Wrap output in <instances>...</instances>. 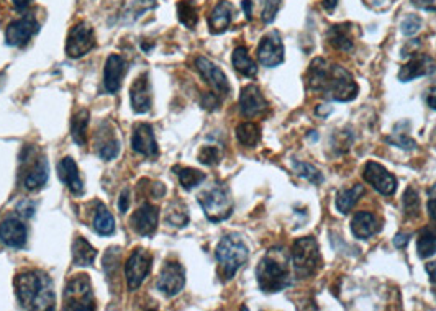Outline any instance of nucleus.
Segmentation results:
<instances>
[{
  "label": "nucleus",
  "mask_w": 436,
  "mask_h": 311,
  "mask_svg": "<svg viewBox=\"0 0 436 311\" xmlns=\"http://www.w3.org/2000/svg\"><path fill=\"white\" fill-rule=\"evenodd\" d=\"M174 171L176 174L179 175L181 185L184 187L185 190H192L205 180L204 172L192 169V167H174Z\"/></svg>",
  "instance_id": "35"
},
{
  "label": "nucleus",
  "mask_w": 436,
  "mask_h": 311,
  "mask_svg": "<svg viewBox=\"0 0 436 311\" xmlns=\"http://www.w3.org/2000/svg\"><path fill=\"white\" fill-rule=\"evenodd\" d=\"M416 251H419L420 259H428V257L436 254V236L428 226L420 233L419 239H416Z\"/></svg>",
  "instance_id": "34"
},
{
  "label": "nucleus",
  "mask_w": 436,
  "mask_h": 311,
  "mask_svg": "<svg viewBox=\"0 0 436 311\" xmlns=\"http://www.w3.org/2000/svg\"><path fill=\"white\" fill-rule=\"evenodd\" d=\"M64 308L74 311L95 310L92 284L85 274L76 275L68 282L64 289Z\"/></svg>",
  "instance_id": "7"
},
{
  "label": "nucleus",
  "mask_w": 436,
  "mask_h": 311,
  "mask_svg": "<svg viewBox=\"0 0 436 311\" xmlns=\"http://www.w3.org/2000/svg\"><path fill=\"white\" fill-rule=\"evenodd\" d=\"M232 61H233L234 69H237L239 74H243L244 78H255V75L258 74L256 62L253 61V57L249 56V52L244 46H239L233 51Z\"/></svg>",
  "instance_id": "29"
},
{
  "label": "nucleus",
  "mask_w": 436,
  "mask_h": 311,
  "mask_svg": "<svg viewBox=\"0 0 436 311\" xmlns=\"http://www.w3.org/2000/svg\"><path fill=\"white\" fill-rule=\"evenodd\" d=\"M128 208H130V189H123L118 198V210L122 213H127Z\"/></svg>",
  "instance_id": "46"
},
{
  "label": "nucleus",
  "mask_w": 436,
  "mask_h": 311,
  "mask_svg": "<svg viewBox=\"0 0 436 311\" xmlns=\"http://www.w3.org/2000/svg\"><path fill=\"white\" fill-rule=\"evenodd\" d=\"M409 238H410L409 234H404V233L397 234V236L394 238V246L399 249H404L407 244H409Z\"/></svg>",
  "instance_id": "50"
},
{
  "label": "nucleus",
  "mask_w": 436,
  "mask_h": 311,
  "mask_svg": "<svg viewBox=\"0 0 436 311\" xmlns=\"http://www.w3.org/2000/svg\"><path fill=\"white\" fill-rule=\"evenodd\" d=\"M153 264V257L146 249L138 247L132 252L130 259L125 264V277H127V285L130 290H138L143 282L150 274Z\"/></svg>",
  "instance_id": "8"
},
{
  "label": "nucleus",
  "mask_w": 436,
  "mask_h": 311,
  "mask_svg": "<svg viewBox=\"0 0 436 311\" xmlns=\"http://www.w3.org/2000/svg\"><path fill=\"white\" fill-rule=\"evenodd\" d=\"M234 8L227 0H220L215 6V8L209 17V28L213 35H220V33L227 31L228 27L232 25Z\"/></svg>",
  "instance_id": "25"
},
{
  "label": "nucleus",
  "mask_w": 436,
  "mask_h": 311,
  "mask_svg": "<svg viewBox=\"0 0 436 311\" xmlns=\"http://www.w3.org/2000/svg\"><path fill=\"white\" fill-rule=\"evenodd\" d=\"M237 138L244 147H255L261 140L260 124L253 122H244L237 126Z\"/></svg>",
  "instance_id": "31"
},
{
  "label": "nucleus",
  "mask_w": 436,
  "mask_h": 311,
  "mask_svg": "<svg viewBox=\"0 0 436 311\" xmlns=\"http://www.w3.org/2000/svg\"><path fill=\"white\" fill-rule=\"evenodd\" d=\"M351 25L349 23H339V25L330 27L327 31V40L335 50L349 51L353 48V36H351Z\"/></svg>",
  "instance_id": "26"
},
{
  "label": "nucleus",
  "mask_w": 436,
  "mask_h": 311,
  "mask_svg": "<svg viewBox=\"0 0 436 311\" xmlns=\"http://www.w3.org/2000/svg\"><path fill=\"white\" fill-rule=\"evenodd\" d=\"M130 100L132 108L136 113H148L153 105V95H151V85L148 80V75H140L135 82H133L130 89Z\"/></svg>",
  "instance_id": "22"
},
{
  "label": "nucleus",
  "mask_w": 436,
  "mask_h": 311,
  "mask_svg": "<svg viewBox=\"0 0 436 311\" xmlns=\"http://www.w3.org/2000/svg\"><path fill=\"white\" fill-rule=\"evenodd\" d=\"M0 241L7 247L22 249L27 244V226L20 218L8 217L0 223Z\"/></svg>",
  "instance_id": "18"
},
{
  "label": "nucleus",
  "mask_w": 436,
  "mask_h": 311,
  "mask_svg": "<svg viewBox=\"0 0 436 311\" xmlns=\"http://www.w3.org/2000/svg\"><path fill=\"white\" fill-rule=\"evenodd\" d=\"M292 166H294V171L299 174L300 177H304L305 180L311 182V184L318 185L323 182V175L322 172H320L317 167L309 164V162H302V161H294L292 162Z\"/></svg>",
  "instance_id": "38"
},
{
  "label": "nucleus",
  "mask_w": 436,
  "mask_h": 311,
  "mask_svg": "<svg viewBox=\"0 0 436 311\" xmlns=\"http://www.w3.org/2000/svg\"><path fill=\"white\" fill-rule=\"evenodd\" d=\"M17 212L20 213L22 217L30 218V217H33V213H35V203H31V202H28V200H25V202H22L20 205H18Z\"/></svg>",
  "instance_id": "47"
},
{
  "label": "nucleus",
  "mask_w": 436,
  "mask_h": 311,
  "mask_svg": "<svg viewBox=\"0 0 436 311\" xmlns=\"http://www.w3.org/2000/svg\"><path fill=\"white\" fill-rule=\"evenodd\" d=\"M15 294L23 308L52 310L55 308V290L52 282L45 272L28 270L17 275Z\"/></svg>",
  "instance_id": "3"
},
{
  "label": "nucleus",
  "mask_w": 436,
  "mask_h": 311,
  "mask_svg": "<svg viewBox=\"0 0 436 311\" xmlns=\"http://www.w3.org/2000/svg\"><path fill=\"white\" fill-rule=\"evenodd\" d=\"M166 222L172 224V226L182 228L189 223V215H187V210L182 203L174 202L167 207L166 212Z\"/></svg>",
  "instance_id": "36"
},
{
  "label": "nucleus",
  "mask_w": 436,
  "mask_h": 311,
  "mask_svg": "<svg viewBox=\"0 0 436 311\" xmlns=\"http://www.w3.org/2000/svg\"><path fill=\"white\" fill-rule=\"evenodd\" d=\"M267 110V102L265 95L260 90V87L255 84H249L243 87L241 94H239V112L243 117L255 118L260 117Z\"/></svg>",
  "instance_id": "16"
},
{
  "label": "nucleus",
  "mask_w": 436,
  "mask_h": 311,
  "mask_svg": "<svg viewBox=\"0 0 436 311\" xmlns=\"http://www.w3.org/2000/svg\"><path fill=\"white\" fill-rule=\"evenodd\" d=\"M185 285V270L179 262H166L157 277L156 289L166 296L179 295Z\"/></svg>",
  "instance_id": "10"
},
{
  "label": "nucleus",
  "mask_w": 436,
  "mask_h": 311,
  "mask_svg": "<svg viewBox=\"0 0 436 311\" xmlns=\"http://www.w3.org/2000/svg\"><path fill=\"white\" fill-rule=\"evenodd\" d=\"M322 3H323L325 10L333 12L335 8H337V6H338V0H322Z\"/></svg>",
  "instance_id": "54"
},
{
  "label": "nucleus",
  "mask_w": 436,
  "mask_h": 311,
  "mask_svg": "<svg viewBox=\"0 0 436 311\" xmlns=\"http://www.w3.org/2000/svg\"><path fill=\"white\" fill-rule=\"evenodd\" d=\"M132 147L138 154L146 157H156L157 156V143L153 133V128L150 124L141 123L138 124L133 131L132 136Z\"/></svg>",
  "instance_id": "20"
},
{
  "label": "nucleus",
  "mask_w": 436,
  "mask_h": 311,
  "mask_svg": "<svg viewBox=\"0 0 436 311\" xmlns=\"http://www.w3.org/2000/svg\"><path fill=\"white\" fill-rule=\"evenodd\" d=\"M290 262L294 266V274L299 279H309L317 274L322 266L317 239L311 236L297 239L290 251Z\"/></svg>",
  "instance_id": "5"
},
{
  "label": "nucleus",
  "mask_w": 436,
  "mask_h": 311,
  "mask_svg": "<svg viewBox=\"0 0 436 311\" xmlns=\"http://www.w3.org/2000/svg\"><path fill=\"white\" fill-rule=\"evenodd\" d=\"M50 177V166H48V159L45 156L33 154L28 151L25 154V172H23V185L28 190L41 189L48 182Z\"/></svg>",
  "instance_id": "12"
},
{
  "label": "nucleus",
  "mask_w": 436,
  "mask_h": 311,
  "mask_svg": "<svg viewBox=\"0 0 436 311\" xmlns=\"http://www.w3.org/2000/svg\"><path fill=\"white\" fill-rule=\"evenodd\" d=\"M425 102L430 108L436 110V87L428 89V92H426V95H425Z\"/></svg>",
  "instance_id": "49"
},
{
  "label": "nucleus",
  "mask_w": 436,
  "mask_h": 311,
  "mask_svg": "<svg viewBox=\"0 0 436 311\" xmlns=\"http://www.w3.org/2000/svg\"><path fill=\"white\" fill-rule=\"evenodd\" d=\"M202 107L207 110H217L220 107V97L218 94H205L202 97Z\"/></svg>",
  "instance_id": "45"
},
{
  "label": "nucleus",
  "mask_w": 436,
  "mask_h": 311,
  "mask_svg": "<svg viewBox=\"0 0 436 311\" xmlns=\"http://www.w3.org/2000/svg\"><path fill=\"white\" fill-rule=\"evenodd\" d=\"M256 279L265 294H277L292 285L290 254L282 246L272 247L256 267Z\"/></svg>",
  "instance_id": "2"
},
{
  "label": "nucleus",
  "mask_w": 436,
  "mask_h": 311,
  "mask_svg": "<svg viewBox=\"0 0 436 311\" xmlns=\"http://www.w3.org/2000/svg\"><path fill=\"white\" fill-rule=\"evenodd\" d=\"M404 213L407 218L414 219L420 217V197L419 192L414 189V187H409L404 194Z\"/></svg>",
  "instance_id": "37"
},
{
  "label": "nucleus",
  "mask_w": 436,
  "mask_h": 311,
  "mask_svg": "<svg viewBox=\"0 0 436 311\" xmlns=\"http://www.w3.org/2000/svg\"><path fill=\"white\" fill-rule=\"evenodd\" d=\"M13 6H15V8H18V10H25L27 7L31 6L33 0H12Z\"/></svg>",
  "instance_id": "53"
},
{
  "label": "nucleus",
  "mask_w": 436,
  "mask_h": 311,
  "mask_svg": "<svg viewBox=\"0 0 436 311\" xmlns=\"http://www.w3.org/2000/svg\"><path fill=\"white\" fill-rule=\"evenodd\" d=\"M215 257H217L220 264L223 279L232 280L234 274L246 264L249 251L238 234H227V236L220 239L217 251H215Z\"/></svg>",
  "instance_id": "4"
},
{
  "label": "nucleus",
  "mask_w": 436,
  "mask_h": 311,
  "mask_svg": "<svg viewBox=\"0 0 436 311\" xmlns=\"http://www.w3.org/2000/svg\"><path fill=\"white\" fill-rule=\"evenodd\" d=\"M433 69L435 64L430 56L415 52V55H412L410 61L402 66L399 73V80L400 82H410V80H414L416 78H423V75L430 74Z\"/></svg>",
  "instance_id": "21"
},
{
  "label": "nucleus",
  "mask_w": 436,
  "mask_h": 311,
  "mask_svg": "<svg viewBox=\"0 0 436 311\" xmlns=\"http://www.w3.org/2000/svg\"><path fill=\"white\" fill-rule=\"evenodd\" d=\"M258 59L265 68H276L284 61V45L277 31H269L261 38L258 46Z\"/></svg>",
  "instance_id": "13"
},
{
  "label": "nucleus",
  "mask_w": 436,
  "mask_h": 311,
  "mask_svg": "<svg viewBox=\"0 0 436 311\" xmlns=\"http://www.w3.org/2000/svg\"><path fill=\"white\" fill-rule=\"evenodd\" d=\"M199 161L205 166H217L222 161V152L217 146H204L199 152Z\"/></svg>",
  "instance_id": "40"
},
{
  "label": "nucleus",
  "mask_w": 436,
  "mask_h": 311,
  "mask_svg": "<svg viewBox=\"0 0 436 311\" xmlns=\"http://www.w3.org/2000/svg\"><path fill=\"white\" fill-rule=\"evenodd\" d=\"M199 203L202 207L209 222L220 223L232 217L233 198L228 187L223 184H215L210 189L199 194Z\"/></svg>",
  "instance_id": "6"
},
{
  "label": "nucleus",
  "mask_w": 436,
  "mask_h": 311,
  "mask_svg": "<svg viewBox=\"0 0 436 311\" xmlns=\"http://www.w3.org/2000/svg\"><path fill=\"white\" fill-rule=\"evenodd\" d=\"M57 175H59L62 184L68 187L74 195H83L84 184L83 179H80L79 167L73 157H64V159L59 161V164H57Z\"/></svg>",
  "instance_id": "23"
},
{
  "label": "nucleus",
  "mask_w": 436,
  "mask_h": 311,
  "mask_svg": "<svg viewBox=\"0 0 436 311\" xmlns=\"http://www.w3.org/2000/svg\"><path fill=\"white\" fill-rule=\"evenodd\" d=\"M363 177L367 184L372 185L374 190H377L381 195H394L397 189V179L391 174L389 171L386 169L384 166H381L379 162L369 161L366 166H364Z\"/></svg>",
  "instance_id": "11"
},
{
  "label": "nucleus",
  "mask_w": 436,
  "mask_h": 311,
  "mask_svg": "<svg viewBox=\"0 0 436 311\" xmlns=\"http://www.w3.org/2000/svg\"><path fill=\"white\" fill-rule=\"evenodd\" d=\"M90 115L85 108L79 110L73 117V123H71V135L78 146L87 145V128H89Z\"/></svg>",
  "instance_id": "30"
},
{
  "label": "nucleus",
  "mask_w": 436,
  "mask_h": 311,
  "mask_svg": "<svg viewBox=\"0 0 436 311\" xmlns=\"http://www.w3.org/2000/svg\"><path fill=\"white\" fill-rule=\"evenodd\" d=\"M241 7L244 13H246V18L248 20H251L253 18V7H251V0H243L241 2Z\"/></svg>",
  "instance_id": "52"
},
{
  "label": "nucleus",
  "mask_w": 436,
  "mask_h": 311,
  "mask_svg": "<svg viewBox=\"0 0 436 311\" xmlns=\"http://www.w3.org/2000/svg\"><path fill=\"white\" fill-rule=\"evenodd\" d=\"M177 17H179V22L185 28L194 30L199 22V10L194 6L192 0H182V2L177 3Z\"/></svg>",
  "instance_id": "33"
},
{
  "label": "nucleus",
  "mask_w": 436,
  "mask_h": 311,
  "mask_svg": "<svg viewBox=\"0 0 436 311\" xmlns=\"http://www.w3.org/2000/svg\"><path fill=\"white\" fill-rule=\"evenodd\" d=\"M95 257H97V251L90 244L87 239L83 236H78L73 243V261L74 266L79 267H89L94 264Z\"/></svg>",
  "instance_id": "27"
},
{
  "label": "nucleus",
  "mask_w": 436,
  "mask_h": 311,
  "mask_svg": "<svg viewBox=\"0 0 436 311\" xmlns=\"http://www.w3.org/2000/svg\"><path fill=\"white\" fill-rule=\"evenodd\" d=\"M307 87L322 97L335 102H351L358 97V84L353 75L338 64H330L323 57H315L310 62L305 75Z\"/></svg>",
  "instance_id": "1"
},
{
  "label": "nucleus",
  "mask_w": 436,
  "mask_h": 311,
  "mask_svg": "<svg viewBox=\"0 0 436 311\" xmlns=\"http://www.w3.org/2000/svg\"><path fill=\"white\" fill-rule=\"evenodd\" d=\"M426 210H428L430 218L436 222V184L430 187L428 190V202H426Z\"/></svg>",
  "instance_id": "44"
},
{
  "label": "nucleus",
  "mask_w": 436,
  "mask_h": 311,
  "mask_svg": "<svg viewBox=\"0 0 436 311\" xmlns=\"http://www.w3.org/2000/svg\"><path fill=\"white\" fill-rule=\"evenodd\" d=\"M120 152V143L118 140H108L105 141L102 146L99 147V156L102 157L104 161H112L118 156Z\"/></svg>",
  "instance_id": "43"
},
{
  "label": "nucleus",
  "mask_w": 436,
  "mask_h": 311,
  "mask_svg": "<svg viewBox=\"0 0 436 311\" xmlns=\"http://www.w3.org/2000/svg\"><path fill=\"white\" fill-rule=\"evenodd\" d=\"M428 228L431 229V231H433V234L436 236V224H431V226H428Z\"/></svg>",
  "instance_id": "55"
},
{
  "label": "nucleus",
  "mask_w": 436,
  "mask_h": 311,
  "mask_svg": "<svg viewBox=\"0 0 436 311\" xmlns=\"http://www.w3.org/2000/svg\"><path fill=\"white\" fill-rule=\"evenodd\" d=\"M364 195V187L363 185H353L349 189H342L337 195V200H335V205H337V210L339 213L346 215L351 212L354 208V205L358 203V200Z\"/></svg>",
  "instance_id": "28"
},
{
  "label": "nucleus",
  "mask_w": 436,
  "mask_h": 311,
  "mask_svg": "<svg viewBox=\"0 0 436 311\" xmlns=\"http://www.w3.org/2000/svg\"><path fill=\"white\" fill-rule=\"evenodd\" d=\"M95 46L94 28L87 22H80L71 28L68 41H66V52L73 59L83 57Z\"/></svg>",
  "instance_id": "9"
},
{
  "label": "nucleus",
  "mask_w": 436,
  "mask_h": 311,
  "mask_svg": "<svg viewBox=\"0 0 436 311\" xmlns=\"http://www.w3.org/2000/svg\"><path fill=\"white\" fill-rule=\"evenodd\" d=\"M38 30H40V25H38L36 18L33 15H27L20 20L12 22L6 31L7 45L15 48L27 45L30 38L36 35Z\"/></svg>",
  "instance_id": "15"
},
{
  "label": "nucleus",
  "mask_w": 436,
  "mask_h": 311,
  "mask_svg": "<svg viewBox=\"0 0 436 311\" xmlns=\"http://www.w3.org/2000/svg\"><path fill=\"white\" fill-rule=\"evenodd\" d=\"M382 224L371 212H358L351 219V231L358 239H369L381 231Z\"/></svg>",
  "instance_id": "24"
},
{
  "label": "nucleus",
  "mask_w": 436,
  "mask_h": 311,
  "mask_svg": "<svg viewBox=\"0 0 436 311\" xmlns=\"http://www.w3.org/2000/svg\"><path fill=\"white\" fill-rule=\"evenodd\" d=\"M281 8V0H262L261 18L265 23H272Z\"/></svg>",
  "instance_id": "41"
},
{
  "label": "nucleus",
  "mask_w": 436,
  "mask_h": 311,
  "mask_svg": "<svg viewBox=\"0 0 436 311\" xmlns=\"http://www.w3.org/2000/svg\"><path fill=\"white\" fill-rule=\"evenodd\" d=\"M386 141L389 143V145L392 146H397V147H402V150L405 151H410V150H415L416 147V143L412 140V138L407 135V131H400V128L397 126L395 131L392 133L391 136L386 138Z\"/></svg>",
  "instance_id": "39"
},
{
  "label": "nucleus",
  "mask_w": 436,
  "mask_h": 311,
  "mask_svg": "<svg viewBox=\"0 0 436 311\" xmlns=\"http://www.w3.org/2000/svg\"><path fill=\"white\" fill-rule=\"evenodd\" d=\"M92 226L95 229V233L100 234V236H110V234L115 233V219L112 217V213L107 210V207L99 205L97 213H95L94 217Z\"/></svg>",
  "instance_id": "32"
},
{
  "label": "nucleus",
  "mask_w": 436,
  "mask_h": 311,
  "mask_svg": "<svg viewBox=\"0 0 436 311\" xmlns=\"http://www.w3.org/2000/svg\"><path fill=\"white\" fill-rule=\"evenodd\" d=\"M157 219H160V210L151 203H143L135 213L132 215L130 224L140 236L150 238L156 233Z\"/></svg>",
  "instance_id": "17"
},
{
  "label": "nucleus",
  "mask_w": 436,
  "mask_h": 311,
  "mask_svg": "<svg viewBox=\"0 0 436 311\" xmlns=\"http://www.w3.org/2000/svg\"><path fill=\"white\" fill-rule=\"evenodd\" d=\"M421 28V18L419 15H409L404 18V22L400 23V31L405 36H414L415 33H419Z\"/></svg>",
  "instance_id": "42"
},
{
  "label": "nucleus",
  "mask_w": 436,
  "mask_h": 311,
  "mask_svg": "<svg viewBox=\"0 0 436 311\" xmlns=\"http://www.w3.org/2000/svg\"><path fill=\"white\" fill-rule=\"evenodd\" d=\"M195 68H197L199 74L202 75V79L207 82L210 87L213 89L215 94L218 95H228L230 94V84L227 75L218 66H215L212 61L207 57L199 56L195 59Z\"/></svg>",
  "instance_id": "14"
},
{
  "label": "nucleus",
  "mask_w": 436,
  "mask_h": 311,
  "mask_svg": "<svg viewBox=\"0 0 436 311\" xmlns=\"http://www.w3.org/2000/svg\"><path fill=\"white\" fill-rule=\"evenodd\" d=\"M425 270H426V274H428V277H430L431 284L436 285V261L428 262V264L425 266Z\"/></svg>",
  "instance_id": "51"
},
{
  "label": "nucleus",
  "mask_w": 436,
  "mask_h": 311,
  "mask_svg": "<svg viewBox=\"0 0 436 311\" xmlns=\"http://www.w3.org/2000/svg\"><path fill=\"white\" fill-rule=\"evenodd\" d=\"M415 7L426 12H436V0H410Z\"/></svg>",
  "instance_id": "48"
},
{
  "label": "nucleus",
  "mask_w": 436,
  "mask_h": 311,
  "mask_svg": "<svg viewBox=\"0 0 436 311\" xmlns=\"http://www.w3.org/2000/svg\"><path fill=\"white\" fill-rule=\"evenodd\" d=\"M127 74V62L122 56L110 55L104 69V85L105 90L110 94H115L122 87V80Z\"/></svg>",
  "instance_id": "19"
}]
</instances>
